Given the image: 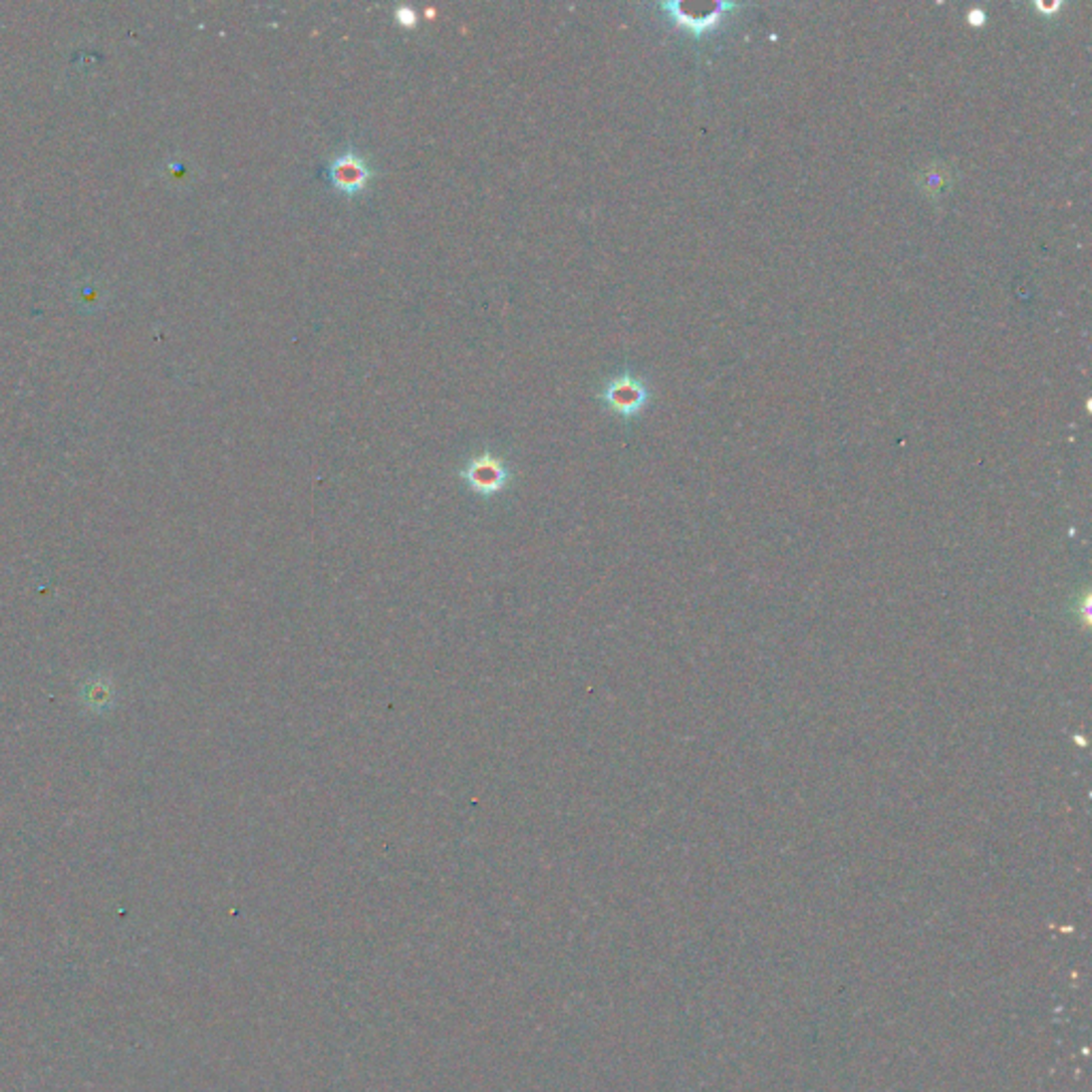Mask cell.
<instances>
[{
    "instance_id": "3957f363",
    "label": "cell",
    "mask_w": 1092,
    "mask_h": 1092,
    "mask_svg": "<svg viewBox=\"0 0 1092 1092\" xmlns=\"http://www.w3.org/2000/svg\"><path fill=\"white\" fill-rule=\"evenodd\" d=\"M327 179L329 184L342 192L344 196H357L370 186V181L376 177V169L372 162L361 154L355 145L344 147L340 154L333 156L327 164Z\"/></svg>"
},
{
    "instance_id": "8992f818",
    "label": "cell",
    "mask_w": 1092,
    "mask_h": 1092,
    "mask_svg": "<svg viewBox=\"0 0 1092 1092\" xmlns=\"http://www.w3.org/2000/svg\"><path fill=\"white\" fill-rule=\"evenodd\" d=\"M393 18H396L402 28H414L420 15L412 5H398L396 11H393Z\"/></svg>"
},
{
    "instance_id": "7a4b0ae2",
    "label": "cell",
    "mask_w": 1092,
    "mask_h": 1092,
    "mask_svg": "<svg viewBox=\"0 0 1092 1092\" xmlns=\"http://www.w3.org/2000/svg\"><path fill=\"white\" fill-rule=\"evenodd\" d=\"M598 400L604 404V408H609L613 414L621 416L624 420H632L639 416L647 408V404L651 402V389L641 376H636L630 370H624L604 383V387L598 393Z\"/></svg>"
},
{
    "instance_id": "5b68a950",
    "label": "cell",
    "mask_w": 1092,
    "mask_h": 1092,
    "mask_svg": "<svg viewBox=\"0 0 1092 1092\" xmlns=\"http://www.w3.org/2000/svg\"><path fill=\"white\" fill-rule=\"evenodd\" d=\"M952 184H954V173L944 162H931L918 173V186L922 194L931 201L942 199L944 194L952 190Z\"/></svg>"
},
{
    "instance_id": "ba28073f",
    "label": "cell",
    "mask_w": 1092,
    "mask_h": 1092,
    "mask_svg": "<svg viewBox=\"0 0 1092 1092\" xmlns=\"http://www.w3.org/2000/svg\"><path fill=\"white\" fill-rule=\"evenodd\" d=\"M1041 15H1048V18H1054L1056 13H1060V9L1065 7V3H1052V5H1045V3H1035L1033 5Z\"/></svg>"
},
{
    "instance_id": "277c9868",
    "label": "cell",
    "mask_w": 1092,
    "mask_h": 1092,
    "mask_svg": "<svg viewBox=\"0 0 1092 1092\" xmlns=\"http://www.w3.org/2000/svg\"><path fill=\"white\" fill-rule=\"evenodd\" d=\"M742 5L736 3H712L706 5V11L697 13L693 5L685 3H662L660 9L669 15V20L677 24L679 28L687 30L693 39H706L710 33H715L719 24L723 22L727 11H736Z\"/></svg>"
},
{
    "instance_id": "6da1fadb",
    "label": "cell",
    "mask_w": 1092,
    "mask_h": 1092,
    "mask_svg": "<svg viewBox=\"0 0 1092 1092\" xmlns=\"http://www.w3.org/2000/svg\"><path fill=\"white\" fill-rule=\"evenodd\" d=\"M459 478L474 495L482 499H493L510 487L512 467L493 450H482L476 457L463 463V467L459 469Z\"/></svg>"
},
{
    "instance_id": "52a82bcc",
    "label": "cell",
    "mask_w": 1092,
    "mask_h": 1092,
    "mask_svg": "<svg viewBox=\"0 0 1092 1092\" xmlns=\"http://www.w3.org/2000/svg\"><path fill=\"white\" fill-rule=\"evenodd\" d=\"M966 18H968V24H970V26L979 28V26L985 24V18H988V15H985L983 9H970V11L966 13Z\"/></svg>"
}]
</instances>
